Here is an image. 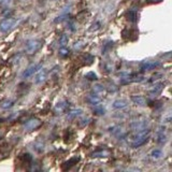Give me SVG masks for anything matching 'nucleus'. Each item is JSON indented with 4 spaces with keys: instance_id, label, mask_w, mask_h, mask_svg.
I'll return each instance as SVG.
<instances>
[{
    "instance_id": "nucleus-4",
    "label": "nucleus",
    "mask_w": 172,
    "mask_h": 172,
    "mask_svg": "<svg viewBox=\"0 0 172 172\" xmlns=\"http://www.w3.org/2000/svg\"><path fill=\"white\" fill-rule=\"evenodd\" d=\"M41 69V64H32L30 67H28L27 69L24 70V72H23V78L27 79V78H30L32 74H35L37 71Z\"/></svg>"
},
{
    "instance_id": "nucleus-12",
    "label": "nucleus",
    "mask_w": 172,
    "mask_h": 172,
    "mask_svg": "<svg viewBox=\"0 0 172 172\" xmlns=\"http://www.w3.org/2000/svg\"><path fill=\"white\" fill-rule=\"evenodd\" d=\"M158 66H160V62H146L145 64H143L141 69H142V71H148V70L155 69Z\"/></svg>"
},
{
    "instance_id": "nucleus-8",
    "label": "nucleus",
    "mask_w": 172,
    "mask_h": 172,
    "mask_svg": "<svg viewBox=\"0 0 172 172\" xmlns=\"http://www.w3.org/2000/svg\"><path fill=\"white\" fill-rule=\"evenodd\" d=\"M165 84L164 83H156L152 88L148 90V95L150 96H157L158 94H160L161 90L164 89Z\"/></svg>"
},
{
    "instance_id": "nucleus-2",
    "label": "nucleus",
    "mask_w": 172,
    "mask_h": 172,
    "mask_svg": "<svg viewBox=\"0 0 172 172\" xmlns=\"http://www.w3.org/2000/svg\"><path fill=\"white\" fill-rule=\"evenodd\" d=\"M16 24V19L14 17H5L0 22V31L9 32Z\"/></svg>"
},
{
    "instance_id": "nucleus-10",
    "label": "nucleus",
    "mask_w": 172,
    "mask_h": 172,
    "mask_svg": "<svg viewBox=\"0 0 172 172\" xmlns=\"http://www.w3.org/2000/svg\"><path fill=\"white\" fill-rule=\"evenodd\" d=\"M130 99H131V101L133 102L134 105H146V99H145L143 96H141V95H133V96H131Z\"/></svg>"
},
{
    "instance_id": "nucleus-14",
    "label": "nucleus",
    "mask_w": 172,
    "mask_h": 172,
    "mask_svg": "<svg viewBox=\"0 0 172 172\" xmlns=\"http://www.w3.org/2000/svg\"><path fill=\"white\" fill-rule=\"evenodd\" d=\"M83 114V110L82 109H80V108H78V109H74V110H71L68 112L67 116L69 119H74V118L79 117V116H81Z\"/></svg>"
},
{
    "instance_id": "nucleus-28",
    "label": "nucleus",
    "mask_w": 172,
    "mask_h": 172,
    "mask_svg": "<svg viewBox=\"0 0 172 172\" xmlns=\"http://www.w3.org/2000/svg\"><path fill=\"white\" fill-rule=\"evenodd\" d=\"M11 2V0H0V3L3 5H8Z\"/></svg>"
},
{
    "instance_id": "nucleus-9",
    "label": "nucleus",
    "mask_w": 172,
    "mask_h": 172,
    "mask_svg": "<svg viewBox=\"0 0 172 172\" xmlns=\"http://www.w3.org/2000/svg\"><path fill=\"white\" fill-rule=\"evenodd\" d=\"M156 142L158 144H165L167 142V136L165 134V127L162 129V127L159 128V130L157 131V137H156Z\"/></svg>"
},
{
    "instance_id": "nucleus-21",
    "label": "nucleus",
    "mask_w": 172,
    "mask_h": 172,
    "mask_svg": "<svg viewBox=\"0 0 172 172\" xmlns=\"http://www.w3.org/2000/svg\"><path fill=\"white\" fill-rule=\"evenodd\" d=\"M94 113L96 115H105V110L102 107H98L94 109Z\"/></svg>"
},
{
    "instance_id": "nucleus-3",
    "label": "nucleus",
    "mask_w": 172,
    "mask_h": 172,
    "mask_svg": "<svg viewBox=\"0 0 172 172\" xmlns=\"http://www.w3.org/2000/svg\"><path fill=\"white\" fill-rule=\"evenodd\" d=\"M148 121L143 119V121H133L129 124V127L134 130V131H139V130H143V129L148 128Z\"/></svg>"
},
{
    "instance_id": "nucleus-25",
    "label": "nucleus",
    "mask_w": 172,
    "mask_h": 172,
    "mask_svg": "<svg viewBox=\"0 0 172 172\" xmlns=\"http://www.w3.org/2000/svg\"><path fill=\"white\" fill-rule=\"evenodd\" d=\"M85 76L88 79V80H97V75H96V73H94V72H88Z\"/></svg>"
},
{
    "instance_id": "nucleus-1",
    "label": "nucleus",
    "mask_w": 172,
    "mask_h": 172,
    "mask_svg": "<svg viewBox=\"0 0 172 172\" xmlns=\"http://www.w3.org/2000/svg\"><path fill=\"white\" fill-rule=\"evenodd\" d=\"M41 47V41L39 39H31V40L27 41L26 48L25 51L28 55H33L37 53Z\"/></svg>"
},
{
    "instance_id": "nucleus-18",
    "label": "nucleus",
    "mask_w": 172,
    "mask_h": 172,
    "mask_svg": "<svg viewBox=\"0 0 172 172\" xmlns=\"http://www.w3.org/2000/svg\"><path fill=\"white\" fill-rule=\"evenodd\" d=\"M162 155H164V154H162V150H159V148H155V150H153L152 152H150V157L154 159L160 158Z\"/></svg>"
},
{
    "instance_id": "nucleus-19",
    "label": "nucleus",
    "mask_w": 172,
    "mask_h": 172,
    "mask_svg": "<svg viewBox=\"0 0 172 172\" xmlns=\"http://www.w3.org/2000/svg\"><path fill=\"white\" fill-rule=\"evenodd\" d=\"M109 152L105 150H99V152H94V153L91 154V157H95V158H97V157H107V156H109Z\"/></svg>"
},
{
    "instance_id": "nucleus-7",
    "label": "nucleus",
    "mask_w": 172,
    "mask_h": 172,
    "mask_svg": "<svg viewBox=\"0 0 172 172\" xmlns=\"http://www.w3.org/2000/svg\"><path fill=\"white\" fill-rule=\"evenodd\" d=\"M47 76V71L45 69H42L41 68L39 71H37V74H36V78H35V82L36 84H40L42 82H44Z\"/></svg>"
},
{
    "instance_id": "nucleus-24",
    "label": "nucleus",
    "mask_w": 172,
    "mask_h": 172,
    "mask_svg": "<svg viewBox=\"0 0 172 172\" xmlns=\"http://www.w3.org/2000/svg\"><path fill=\"white\" fill-rule=\"evenodd\" d=\"M128 19L131 22H136L137 21V13L134 11H129L128 12Z\"/></svg>"
},
{
    "instance_id": "nucleus-26",
    "label": "nucleus",
    "mask_w": 172,
    "mask_h": 172,
    "mask_svg": "<svg viewBox=\"0 0 172 172\" xmlns=\"http://www.w3.org/2000/svg\"><path fill=\"white\" fill-rule=\"evenodd\" d=\"M99 28H100V23L99 22H96L95 24H93V27L89 28V31H95V30L99 29Z\"/></svg>"
},
{
    "instance_id": "nucleus-5",
    "label": "nucleus",
    "mask_w": 172,
    "mask_h": 172,
    "mask_svg": "<svg viewBox=\"0 0 172 172\" xmlns=\"http://www.w3.org/2000/svg\"><path fill=\"white\" fill-rule=\"evenodd\" d=\"M41 125V121L40 119H38V118H31L29 121H27L26 123L24 124V128L26 130H35L37 129L38 127Z\"/></svg>"
},
{
    "instance_id": "nucleus-20",
    "label": "nucleus",
    "mask_w": 172,
    "mask_h": 172,
    "mask_svg": "<svg viewBox=\"0 0 172 172\" xmlns=\"http://www.w3.org/2000/svg\"><path fill=\"white\" fill-rule=\"evenodd\" d=\"M59 55H62V56H68L69 55V48H67L64 45H62V47L59 48Z\"/></svg>"
},
{
    "instance_id": "nucleus-11",
    "label": "nucleus",
    "mask_w": 172,
    "mask_h": 172,
    "mask_svg": "<svg viewBox=\"0 0 172 172\" xmlns=\"http://www.w3.org/2000/svg\"><path fill=\"white\" fill-rule=\"evenodd\" d=\"M148 138H150V136H148V137H144V138H140V139L132 140V141H131V148H140V146H142L143 144H145V143L148 142Z\"/></svg>"
},
{
    "instance_id": "nucleus-6",
    "label": "nucleus",
    "mask_w": 172,
    "mask_h": 172,
    "mask_svg": "<svg viewBox=\"0 0 172 172\" xmlns=\"http://www.w3.org/2000/svg\"><path fill=\"white\" fill-rule=\"evenodd\" d=\"M101 97L98 96L97 94H90L86 97V102L91 105H98L99 103H101Z\"/></svg>"
},
{
    "instance_id": "nucleus-29",
    "label": "nucleus",
    "mask_w": 172,
    "mask_h": 172,
    "mask_svg": "<svg viewBox=\"0 0 172 172\" xmlns=\"http://www.w3.org/2000/svg\"><path fill=\"white\" fill-rule=\"evenodd\" d=\"M148 2H160L162 0H148Z\"/></svg>"
},
{
    "instance_id": "nucleus-22",
    "label": "nucleus",
    "mask_w": 172,
    "mask_h": 172,
    "mask_svg": "<svg viewBox=\"0 0 172 172\" xmlns=\"http://www.w3.org/2000/svg\"><path fill=\"white\" fill-rule=\"evenodd\" d=\"M68 41H69V38H68V36L66 35V33L62 35V37H60V39H59V43H60L62 45H66V44L68 43Z\"/></svg>"
},
{
    "instance_id": "nucleus-15",
    "label": "nucleus",
    "mask_w": 172,
    "mask_h": 172,
    "mask_svg": "<svg viewBox=\"0 0 172 172\" xmlns=\"http://www.w3.org/2000/svg\"><path fill=\"white\" fill-rule=\"evenodd\" d=\"M128 105V102L125 99H117L113 102V108L114 109H117V110H121V109H124Z\"/></svg>"
},
{
    "instance_id": "nucleus-27",
    "label": "nucleus",
    "mask_w": 172,
    "mask_h": 172,
    "mask_svg": "<svg viewBox=\"0 0 172 172\" xmlns=\"http://www.w3.org/2000/svg\"><path fill=\"white\" fill-rule=\"evenodd\" d=\"M165 122H168V123H171V122H172V113H171V114H169V115H168L166 118H165Z\"/></svg>"
},
{
    "instance_id": "nucleus-13",
    "label": "nucleus",
    "mask_w": 172,
    "mask_h": 172,
    "mask_svg": "<svg viewBox=\"0 0 172 172\" xmlns=\"http://www.w3.org/2000/svg\"><path fill=\"white\" fill-rule=\"evenodd\" d=\"M68 107H69V103H68L67 101L58 102V103L55 105V112L56 113H64L67 111Z\"/></svg>"
},
{
    "instance_id": "nucleus-17",
    "label": "nucleus",
    "mask_w": 172,
    "mask_h": 172,
    "mask_svg": "<svg viewBox=\"0 0 172 172\" xmlns=\"http://www.w3.org/2000/svg\"><path fill=\"white\" fill-rule=\"evenodd\" d=\"M14 103H15V100H13V99H7V100H4L2 103H1V108L7 110V109H10V108L13 107Z\"/></svg>"
},
{
    "instance_id": "nucleus-23",
    "label": "nucleus",
    "mask_w": 172,
    "mask_h": 172,
    "mask_svg": "<svg viewBox=\"0 0 172 172\" xmlns=\"http://www.w3.org/2000/svg\"><path fill=\"white\" fill-rule=\"evenodd\" d=\"M66 19H67V15H66V14H62V15L57 16L56 19H54V23H57V24H59V23H62V22L66 21Z\"/></svg>"
},
{
    "instance_id": "nucleus-16",
    "label": "nucleus",
    "mask_w": 172,
    "mask_h": 172,
    "mask_svg": "<svg viewBox=\"0 0 172 172\" xmlns=\"http://www.w3.org/2000/svg\"><path fill=\"white\" fill-rule=\"evenodd\" d=\"M93 90H94V93L97 95H103L105 93V86H102L101 84H95V85L93 86Z\"/></svg>"
}]
</instances>
